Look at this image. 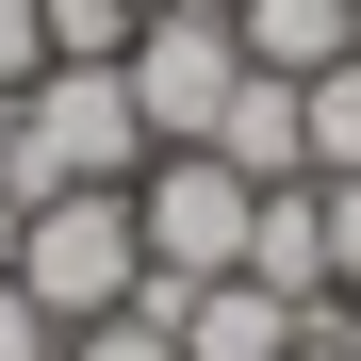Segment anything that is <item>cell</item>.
Instances as JSON below:
<instances>
[{
    "label": "cell",
    "instance_id": "obj_1",
    "mask_svg": "<svg viewBox=\"0 0 361 361\" xmlns=\"http://www.w3.org/2000/svg\"><path fill=\"white\" fill-rule=\"evenodd\" d=\"M33 295L49 329H99L148 295V230H132V180H99V197H17V263H0Z\"/></svg>",
    "mask_w": 361,
    "mask_h": 361
},
{
    "label": "cell",
    "instance_id": "obj_2",
    "mask_svg": "<svg viewBox=\"0 0 361 361\" xmlns=\"http://www.w3.org/2000/svg\"><path fill=\"white\" fill-rule=\"evenodd\" d=\"M247 214H263V180H247V164H214V148H148V164H132L148 312H164V329H180V295H197V279H247Z\"/></svg>",
    "mask_w": 361,
    "mask_h": 361
},
{
    "label": "cell",
    "instance_id": "obj_3",
    "mask_svg": "<svg viewBox=\"0 0 361 361\" xmlns=\"http://www.w3.org/2000/svg\"><path fill=\"white\" fill-rule=\"evenodd\" d=\"M148 164V115L115 66H33L17 82V197H99Z\"/></svg>",
    "mask_w": 361,
    "mask_h": 361
},
{
    "label": "cell",
    "instance_id": "obj_4",
    "mask_svg": "<svg viewBox=\"0 0 361 361\" xmlns=\"http://www.w3.org/2000/svg\"><path fill=\"white\" fill-rule=\"evenodd\" d=\"M115 82H132V115H148V148H214V115H230V82H247V33L214 17V0H164V17L115 49Z\"/></svg>",
    "mask_w": 361,
    "mask_h": 361
},
{
    "label": "cell",
    "instance_id": "obj_5",
    "mask_svg": "<svg viewBox=\"0 0 361 361\" xmlns=\"http://www.w3.org/2000/svg\"><path fill=\"white\" fill-rule=\"evenodd\" d=\"M247 279L295 295V312H345V279H329V197H312V180H263V214H247Z\"/></svg>",
    "mask_w": 361,
    "mask_h": 361
},
{
    "label": "cell",
    "instance_id": "obj_6",
    "mask_svg": "<svg viewBox=\"0 0 361 361\" xmlns=\"http://www.w3.org/2000/svg\"><path fill=\"white\" fill-rule=\"evenodd\" d=\"M295 329H312V312L263 295V279H197V295H180V361H279Z\"/></svg>",
    "mask_w": 361,
    "mask_h": 361
},
{
    "label": "cell",
    "instance_id": "obj_7",
    "mask_svg": "<svg viewBox=\"0 0 361 361\" xmlns=\"http://www.w3.org/2000/svg\"><path fill=\"white\" fill-rule=\"evenodd\" d=\"M214 164H247V180H312V132H295V82H279V66H247V82H230Z\"/></svg>",
    "mask_w": 361,
    "mask_h": 361
},
{
    "label": "cell",
    "instance_id": "obj_8",
    "mask_svg": "<svg viewBox=\"0 0 361 361\" xmlns=\"http://www.w3.org/2000/svg\"><path fill=\"white\" fill-rule=\"evenodd\" d=\"M230 33H247V66H279V82L345 66V0H230Z\"/></svg>",
    "mask_w": 361,
    "mask_h": 361
},
{
    "label": "cell",
    "instance_id": "obj_9",
    "mask_svg": "<svg viewBox=\"0 0 361 361\" xmlns=\"http://www.w3.org/2000/svg\"><path fill=\"white\" fill-rule=\"evenodd\" d=\"M295 132H312V180H361V49L295 82Z\"/></svg>",
    "mask_w": 361,
    "mask_h": 361
},
{
    "label": "cell",
    "instance_id": "obj_10",
    "mask_svg": "<svg viewBox=\"0 0 361 361\" xmlns=\"http://www.w3.org/2000/svg\"><path fill=\"white\" fill-rule=\"evenodd\" d=\"M132 33H148L132 0H49V66H115Z\"/></svg>",
    "mask_w": 361,
    "mask_h": 361
},
{
    "label": "cell",
    "instance_id": "obj_11",
    "mask_svg": "<svg viewBox=\"0 0 361 361\" xmlns=\"http://www.w3.org/2000/svg\"><path fill=\"white\" fill-rule=\"evenodd\" d=\"M66 361H180V329H164L148 295H132V312H99V329H66Z\"/></svg>",
    "mask_w": 361,
    "mask_h": 361
},
{
    "label": "cell",
    "instance_id": "obj_12",
    "mask_svg": "<svg viewBox=\"0 0 361 361\" xmlns=\"http://www.w3.org/2000/svg\"><path fill=\"white\" fill-rule=\"evenodd\" d=\"M33 66H49V0H0V99H17Z\"/></svg>",
    "mask_w": 361,
    "mask_h": 361
},
{
    "label": "cell",
    "instance_id": "obj_13",
    "mask_svg": "<svg viewBox=\"0 0 361 361\" xmlns=\"http://www.w3.org/2000/svg\"><path fill=\"white\" fill-rule=\"evenodd\" d=\"M0 361H66V329H49V312H33L17 279H0Z\"/></svg>",
    "mask_w": 361,
    "mask_h": 361
},
{
    "label": "cell",
    "instance_id": "obj_14",
    "mask_svg": "<svg viewBox=\"0 0 361 361\" xmlns=\"http://www.w3.org/2000/svg\"><path fill=\"white\" fill-rule=\"evenodd\" d=\"M312 197H329V279L361 295V180H312Z\"/></svg>",
    "mask_w": 361,
    "mask_h": 361
},
{
    "label": "cell",
    "instance_id": "obj_15",
    "mask_svg": "<svg viewBox=\"0 0 361 361\" xmlns=\"http://www.w3.org/2000/svg\"><path fill=\"white\" fill-rule=\"evenodd\" d=\"M279 361H345V329H329V312H312V329H295V345H279Z\"/></svg>",
    "mask_w": 361,
    "mask_h": 361
},
{
    "label": "cell",
    "instance_id": "obj_16",
    "mask_svg": "<svg viewBox=\"0 0 361 361\" xmlns=\"http://www.w3.org/2000/svg\"><path fill=\"white\" fill-rule=\"evenodd\" d=\"M0 197H17V99H0Z\"/></svg>",
    "mask_w": 361,
    "mask_h": 361
},
{
    "label": "cell",
    "instance_id": "obj_17",
    "mask_svg": "<svg viewBox=\"0 0 361 361\" xmlns=\"http://www.w3.org/2000/svg\"><path fill=\"white\" fill-rule=\"evenodd\" d=\"M329 329H345V361H361V295H345V312H329Z\"/></svg>",
    "mask_w": 361,
    "mask_h": 361
},
{
    "label": "cell",
    "instance_id": "obj_18",
    "mask_svg": "<svg viewBox=\"0 0 361 361\" xmlns=\"http://www.w3.org/2000/svg\"><path fill=\"white\" fill-rule=\"evenodd\" d=\"M345 49H361V0H345Z\"/></svg>",
    "mask_w": 361,
    "mask_h": 361
},
{
    "label": "cell",
    "instance_id": "obj_19",
    "mask_svg": "<svg viewBox=\"0 0 361 361\" xmlns=\"http://www.w3.org/2000/svg\"><path fill=\"white\" fill-rule=\"evenodd\" d=\"M132 17H164V0H132Z\"/></svg>",
    "mask_w": 361,
    "mask_h": 361
},
{
    "label": "cell",
    "instance_id": "obj_20",
    "mask_svg": "<svg viewBox=\"0 0 361 361\" xmlns=\"http://www.w3.org/2000/svg\"><path fill=\"white\" fill-rule=\"evenodd\" d=\"M214 17H230V0H214Z\"/></svg>",
    "mask_w": 361,
    "mask_h": 361
}]
</instances>
